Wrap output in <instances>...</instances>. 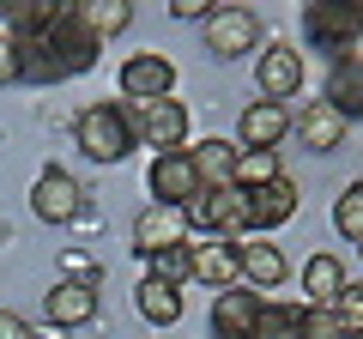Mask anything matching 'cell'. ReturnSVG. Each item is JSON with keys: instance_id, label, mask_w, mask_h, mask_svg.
Instances as JSON below:
<instances>
[{"instance_id": "cell-5", "label": "cell", "mask_w": 363, "mask_h": 339, "mask_svg": "<svg viewBox=\"0 0 363 339\" xmlns=\"http://www.w3.org/2000/svg\"><path fill=\"white\" fill-rule=\"evenodd\" d=\"M260 43H267V25H260L255 6L224 0V6L206 13V55H218V61H242V55H255Z\"/></svg>"}, {"instance_id": "cell-34", "label": "cell", "mask_w": 363, "mask_h": 339, "mask_svg": "<svg viewBox=\"0 0 363 339\" xmlns=\"http://www.w3.org/2000/svg\"><path fill=\"white\" fill-rule=\"evenodd\" d=\"M0 248H13V224H0Z\"/></svg>"}, {"instance_id": "cell-29", "label": "cell", "mask_w": 363, "mask_h": 339, "mask_svg": "<svg viewBox=\"0 0 363 339\" xmlns=\"http://www.w3.org/2000/svg\"><path fill=\"white\" fill-rule=\"evenodd\" d=\"M145 273H157V279H176V285H188V243H182V248H164V255H152V261H145Z\"/></svg>"}, {"instance_id": "cell-31", "label": "cell", "mask_w": 363, "mask_h": 339, "mask_svg": "<svg viewBox=\"0 0 363 339\" xmlns=\"http://www.w3.org/2000/svg\"><path fill=\"white\" fill-rule=\"evenodd\" d=\"M0 339H37V327H30L18 309H0Z\"/></svg>"}, {"instance_id": "cell-19", "label": "cell", "mask_w": 363, "mask_h": 339, "mask_svg": "<svg viewBox=\"0 0 363 339\" xmlns=\"http://www.w3.org/2000/svg\"><path fill=\"white\" fill-rule=\"evenodd\" d=\"M285 279H291V261L279 255V243H272V236H242V285L267 297V291H279Z\"/></svg>"}, {"instance_id": "cell-25", "label": "cell", "mask_w": 363, "mask_h": 339, "mask_svg": "<svg viewBox=\"0 0 363 339\" xmlns=\"http://www.w3.org/2000/svg\"><path fill=\"white\" fill-rule=\"evenodd\" d=\"M285 170H279V152H236V170H230V188H267V182H279Z\"/></svg>"}, {"instance_id": "cell-24", "label": "cell", "mask_w": 363, "mask_h": 339, "mask_svg": "<svg viewBox=\"0 0 363 339\" xmlns=\"http://www.w3.org/2000/svg\"><path fill=\"white\" fill-rule=\"evenodd\" d=\"M248 339H303V303H260V321Z\"/></svg>"}, {"instance_id": "cell-21", "label": "cell", "mask_w": 363, "mask_h": 339, "mask_svg": "<svg viewBox=\"0 0 363 339\" xmlns=\"http://www.w3.org/2000/svg\"><path fill=\"white\" fill-rule=\"evenodd\" d=\"M345 261H339V255H309V261H303V303H315V309H333V297L339 291H345Z\"/></svg>"}, {"instance_id": "cell-1", "label": "cell", "mask_w": 363, "mask_h": 339, "mask_svg": "<svg viewBox=\"0 0 363 339\" xmlns=\"http://www.w3.org/2000/svg\"><path fill=\"white\" fill-rule=\"evenodd\" d=\"M97 55H104V43L85 30L79 6H67V0H61L55 25L18 43V67H25L18 85H67V79H85L91 67H97Z\"/></svg>"}, {"instance_id": "cell-11", "label": "cell", "mask_w": 363, "mask_h": 339, "mask_svg": "<svg viewBox=\"0 0 363 339\" xmlns=\"http://www.w3.org/2000/svg\"><path fill=\"white\" fill-rule=\"evenodd\" d=\"M133 255L140 261H152V255H164V248H182V243H194V224H188V212L182 206H145V212H133Z\"/></svg>"}, {"instance_id": "cell-15", "label": "cell", "mask_w": 363, "mask_h": 339, "mask_svg": "<svg viewBox=\"0 0 363 339\" xmlns=\"http://www.w3.org/2000/svg\"><path fill=\"white\" fill-rule=\"evenodd\" d=\"M97 297H104L97 285H79V279H55V291L43 297V315H49L61 333H67V327H91V321H97V309H104Z\"/></svg>"}, {"instance_id": "cell-17", "label": "cell", "mask_w": 363, "mask_h": 339, "mask_svg": "<svg viewBox=\"0 0 363 339\" xmlns=\"http://www.w3.org/2000/svg\"><path fill=\"white\" fill-rule=\"evenodd\" d=\"M260 291H248V285H230V291H218L212 297V339H248L255 333V321H260Z\"/></svg>"}, {"instance_id": "cell-12", "label": "cell", "mask_w": 363, "mask_h": 339, "mask_svg": "<svg viewBox=\"0 0 363 339\" xmlns=\"http://www.w3.org/2000/svg\"><path fill=\"white\" fill-rule=\"evenodd\" d=\"M133 109H140V145H152V152H182L188 133H194V116H188L182 97H164V104H133Z\"/></svg>"}, {"instance_id": "cell-23", "label": "cell", "mask_w": 363, "mask_h": 339, "mask_svg": "<svg viewBox=\"0 0 363 339\" xmlns=\"http://www.w3.org/2000/svg\"><path fill=\"white\" fill-rule=\"evenodd\" d=\"M188 152H194L200 176H206V188H230V170H236V140H188Z\"/></svg>"}, {"instance_id": "cell-7", "label": "cell", "mask_w": 363, "mask_h": 339, "mask_svg": "<svg viewBox=\"0 0 363 339\" xmlns=\"http://www.w3.org/2000/svg\"><path fill=\"white\" fill-rule=\"evenodd\" d=\"M85 206H91V194H85V182H79L73 170H61V164L37 170V182H30V212H37L43 224H73Z\"/></svg>"}, {"instance_id": "cell-14", "label": "cell", "mask_w": 363, "mask_h": 339, "mask_svg": "<svg viewBox=\"0 0 363 339\" xmlns=\"http://www.w3.org/2000/svg\"><path fill=\"white\" fill-rule=\"evenodd\" d=\"M248 236H267V230H279V224H291L297 218V182L291 176H279V182H267V188H248Z\"/></svg>"}, {"instance_id": "cell-9", "label": "cell", "mask_w": 363, "mask_h": 339, "mask_svg": "<svg viewBox=\"0 0 363 339\" xmlns=\"http://www.w3.org/2000/svg\"><path fill=\"white\" fill-rule=\"evenodd\" d=\"M188 279L206 285L212 297L242 285V243H230V236H194L188 243Z\"/></svg>"}, {"instance_id": "cell-13", "label": "cell", "mask_w": 363, "mask_h": 339, "mask_svg": "<svg viewBox=\"0 0 363 339\" xmlns=\"http://www.w3.org/2000/svg\"><path fill=\"white\" fill-rule=\"evenodd\" d=\"M291 140V109L285 104H242L236 116V152H279Z\"/></svg>"}, {"instance_id": "cell-18", "label": "cell", "mask_w": 363, "mask_h": 339, "mask_svg": "<svg viewBox=\"0 0 363 339\" xmlns=\"http://www.w3.org/2000/svg\"><path fill=\"white\" fill-rule=\"evenodd\" d=\"M133 309H140V321L145 327H176L182 321V309H188V303H182V285L176 279H157V273H140V285H133Z\"/></svg>"}, {"instance_id": "cell-22", "label": "cell", "mask_w": 363, "mask_h": 339, "mask_svg": "<svg viewBox=\"0 0 363 339\" xmlns=\"http://www.w3.org/2000/svg\"><path fill=\"white\" fill-rule=\"evenodd\" d=\"M79 18H85V30L97 43H109V37H121L133 25V6L128 0H79Z\"/></svg>"}, {"instance_id": "cell-32", "label": "cell", "mask_w": 363, "mask_h": 339, "mask_svg": "<svg viewBox=\"0 0 363 339\" xmlns=\"http://www.w3.org/2000/svg\"><path fill=\"white\" fill-rule=\"evenodd\" d=\"M212 6L206 0H169V18H206Z\"/></svg>"}, {"instance_id": "cell-33", "label": "cell", "mask_w": 363, "mask_h": 339, "mask_svg": "<svg viewBox=\"0 0 363 339\" xmlns=\"http://www.w3.org/2000/svg\"><path fill=\"white\" fill-rule=\"evenodd\" d=\"M327 339H363V333H351V327H333V333H327Z\"/></svg>"}, {"instance_id": "cell-4", "label": "cell", "mask_w": 363, "mask_h": 339, "mask_svg": "<svg viewBox=\"0 0 363 339\" xmlns=\"http://www.w3.org/2000/svg\"><path fill=\"white\" fill-rule=\"evenodd\" d=\"M145 188H152L157 206H194L200 194H206V176H200L194 152L182 145V152H152V164H145Z\"/></svg>"}, {"instance_id": "cell-35", "label": "cell", "mask_w": 363, "mask_h": 339, "mask_svg": "<svg viewBox=\"0 0 363 339\" xmlns=\"http://www.w3.org/2000/svg\"><path fill=\"white\" fill-rule=\"evenodd\" d=\"M357 255H363V243H357Z\"/></svg>"}, {"instance_id": "cell-16", "label": "cell", "mask_w": 363, "mask_h": 339, "mask_svg": "<svg viewBox=\"0 0 363 339\" xmlns=\"http://www.w3.org/2000/svg\"><path fill=\"white\" fill-rule=\"evenodd\" d=\"M321 104L333 109L339 121H363V55H339V61L327 67Z\"/></svg>"}, {"instance_id": "cell-20", "label": "cell", "mask_w": 363, "mask_h": 339, "mask_svg": "<svg viewBox=\"0 0 363 339\" xmlns=\"http://www.w3.org/2000/svg\"><path fill=\"white\" fill-rule=\"evenodd\" d=\"M291 133H297L303 140V152H339V145H345V133H351V121H339L333 109L321 104V97H315V104H303L297 116H291Z\"/></svg>"}, {"instance_id": "cell-30", "label": "cell", "mask_w": 363, "mask_h": 339, "mask_svg": "<svg viewBox=\"0 0 363 339\" xmlns=\"http://www.w3.org/2000/svg\"><path fill=\"white\" fill-rule=\"evenodd\" d=\"M25 79V67H18V43L0 30V85H18Z\"/></svg>"}, {"instance_id": "cell-6", "label": "cell", "mask_w": 363, "mask_h": 339, "mask_svg": "<svg viewBox=\"0 0 363 339\" xmlns=\"http://www.w3.org/2000/svg\"><path fill=\"white\" fill-rule=\"evenodd\" d=\"M255 85H260V104H291L303 91V49L291 37H267L255 55Z\"/></svg>"}, {"instance_id": "cell-26", "label": "cell", "mask_w": 363, "mask_h": 339, "mask_svg": "<svg viewBox=\"0 0 363 339\" xmlns=\"http://www.w3.org/2000/svg\"><path fill=\"white\" fill-rule=\"evenodd\" d=\"M333 230L345 236V243H363V182L339 188V200H333Z\"/></svg>"}, {"instance_id": "cell-27", "label": "cell", "mask_w": 363, "mask_h": 339, "mask_svg": "<svg viewBox=\"0 0 363 339\" xmlns=\"http://www.w3.org/2000/svg\"><path fill=\"white\" fill-rule=\"evenodd\" d=\"M333 321L351 327V333H363V279H345V291L333 297Z\"/></svg>"}, {"instance_id": "cell-28", "label": "cell", "mask_w": 363, "mask_h": 339, "mask_svg": "<svg viewBox=\"0 0 363 339\" xmlns=\"http://www.w3.org/2000/svg\"><path fill=\"white\" fill-rule=\"evenodd\" d=\"M61 279H79V285H97V291H104V267L91 261L85 248H67V255H61Z\"/></svg>"}, {"instance_id": "cell-10", "label": "cell", "mask_w": 363, "mask_h": 339, "mask_svg": "<svg viewBox=\"0 0 363 339\" xmlns=\"http://www.w3.org/2000/svg\"><path fill=\"white\" fill-rule=\"evenodd\" d=\"M188 224H194V236H230V243H242V236H248V200H242V188H206V194L188 206Z\"/></svg>"}, {"instance_id": "cell-2", "label": "cell", "mask_w": 363, "mask_h": 339, "mask_svg": "<svg viewBox=\"0 0 363 339\" xmlns=\"http://www.w3.org/2000/svg\"><path fill=\"white\" fill-rule=\"evenodd\" d=\"M73 140L91 164H121L140 152V109L128 97H97L73 116Z\"/></svg>"}, {"instance_id": "cell-8", "label": "cell", "mask_w": 363, "mask_h": 339, "mask_svg": "<svg viewBox=\"0 0 363 339\" xmlns=\"http://www.w3.org/2000/svg\"><path fill=\"white\" fill-rule=\"evenodd\" d=\"M116 97H128V104H164V97H176V61L157 49H140L121 61L116 73Z\"/></svg>"}, {"instance_id": "cell-3", "label": "cell", "mask_w": 363, "mask_h": 339, "mask_svg": "<svg viewBox=\"0 0 363 339\" xmlns=\"http://www.w3.org/2000/svg\"><path fill=\"white\" fill-rule=\"evenodd\" d=\"M363 37V0H315L303 6V43L315 55H351Z\"/></svg>"}]
</instances>
